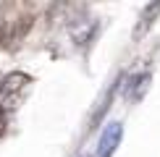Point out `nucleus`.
I'll return each instance as SVG.
<instances>
[{
    "label": "nucleus",
    "mask_w": 160,
    "mask_h": 157,
    "mask_svg": "<svg viewBox=\"0 0 160 157\" xmlns=\"http://www.w3.org/2000/svg\"><path fill=\"white\" fill-rule=\"evenodd\" d=\"M3 131H5V113L0 110V134H3Z\"/></svg>",
    "instance_id": "nucleus-5"
},
{
    "label": "nucleus",
    "mask_w": 160,
    "mask_h": 157,
    "mask_svg": "<svg viewBox=\"0 0 160 157\" xmlns=\"http://www.w3.org/2000/svg\"><path fill=\"white\" fill-rule=\"evenodd\" d=\"M147 87H150V74L131 76L129 87H126V100H129V102H139V100H142V94L147 92Z\"/></svg>",
    "instance_id": "nucleus-3"
},
{
    "label": "nucleus",
    "mask_w": 160,
    "mask_h": 157,
    "mask_svg": "<svg viewBox=\"0 0 160 157\" xmlns=\"http://www.w3.org/2000/svg\"><path fill=\"white\" fill-rule=\"evenodd\" d=\"M121 136H123V128H121V123H108L102 131V136H100V144H97V157H110L113 152H116V147H118V141H121Z\"/></svg>",
    "instance_id": "nucleus-2"
},
{
    "label": "nucleus",
    "mask_w": 160,
    "mask_h": 157,
    "mask_svg": "<svg viewBox=\"0 0 160 157\" xmlns=\"http://www.w3.org/2000/svg\"><path fill=\"white\" fill-rule=\"evenodd\" d=\"M26 89H29V76L26 74H8L3 78V84H0V110H13L21 105V97L26 94Z\"/></svg>",
    "instance_id": "nucleus-1"
},
{
    "label": "nucleus",
    "mask_w": 160,
    "mask_h": 157,
    "mask_svg": "<svg viewBox=\"0 0 160 157\" xmlns=\"http://www.w3.org/2000/svg\"><path fill=\"white\" fill-rule=\"evenodd\" d=\"M160 13V3H155V5H147L144 8V13H142V24L137 26V34H144V31L150 29L152 24H155V16Z\"/></svg>",
    "instance_id": "nucleus-4"
},
{
    "label": "nucleus",
    "mask_w": 160,
    "mask_h": 157,
    "mask_svg": "<svg viewBox=\"0 0 160 157\" xmlns=\"http://www.w3.org/2000/svg\"><path fill=\"white\" fill-rule=\"evenodd\" d=\"M82 157H92V155H82Z\"/></svg>",
    "instance_id": "nucleus-6"
}]
</instances>
